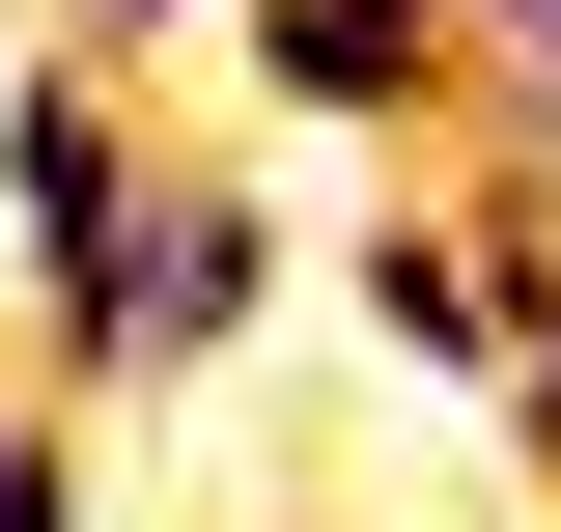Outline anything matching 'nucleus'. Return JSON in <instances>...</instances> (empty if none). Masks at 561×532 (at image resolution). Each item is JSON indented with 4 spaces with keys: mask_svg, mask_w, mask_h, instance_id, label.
I'll return each instance as SVG.
<instances>
[{
    "mask_svg": "<svg viewBox=\"0 0 561 532\" xmlns=\"http://www.w3.org/2000/svg\"><path fill=\"white\" fill-rule=\"evenodd\" d=\"M253 309H280V169H253V140H140V224H113V280L57 309V393H197Z\"/></svg>",
    "mask_w": 561,
    "mask_h": 532,
    "instance_id": "nucleus-1",
    "label": "nucleus"
},
{
    "mask_svg": "<svg viewBox=\"0 0 561 532\" xmlns=\"http://www.w3.org/2000/svg\"><path fill=\"white\" fill-rule=\"evenodd\" d=\"M225 57H253L280 140H421L449 169V113H478V28L449 0H225Z\"/></svg>",
    "mask_w": 561,
    "mask_h": 532,
    "instance_id": "nucleus-2",
    "label": "nucleus"
},
{
    "mask_svg": "<svg viewBox=\"0 0 561 532\" xmlns=\"http://www.w3.org/2000/svg\"><path fill=\"white\" fill-rule=\"evenodd\" d=\"M140 140H169V113H140V84H84L57 28H28V84H0V253H28V336L113 280V224H140Z\"/></svg>",
    "mask_w": 561,
    "mask_h": 532,
    "instance_id": "nucleus-3",
    "label": "nucleus"
},
{
    "mask_svg": "<svg viewBox=\"0 0 561 532\" xmlns=\"http://www.w3.org/2000/svg\"><path fill=\"white\" fill-rule=\"evenodd\" d=\"M0 532H84V393H0Z\"/></svg>",
    "mask_w": 561,
    "mask_h": 532,
    "instance_id": "nucleus-4",
    "label": "nucleus"
},
{
    "mask_svg": "<svg viewBox=\"0 0 561 532\" xmlns=\"http://www.w3.org/2000/svg\"><path fill=\"white\" fill-rule=\"evenodd\" d=\"M28 28H57L84 84H140V57H169V28H225V0H28Z\"/></svg>",
    "mask_w": 561,
    "mask_h": 532,
    "instance_id": "nucleus-5",
    "label": "nucleus"
}]
</instances>
